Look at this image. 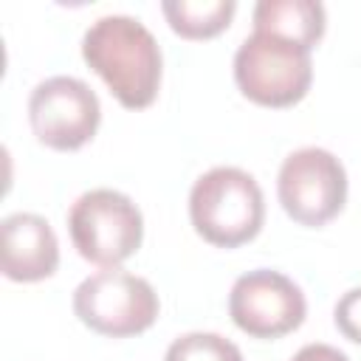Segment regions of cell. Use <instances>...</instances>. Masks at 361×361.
I'll return each instance as SVG.
<instances>
[{
  "mask_svg": "<svg viewBox=\"0 0 361 361\" xmlns=\"http://www.w3.org/2000/svg\"><path fill=\"white\" fill-rule=\"evenodd\" d=\"M333 322L344 338L361 344V288H350L338 296L333 307Z\"/></svg>",
  "mask_w": 361,
  "mask_h": 361,
  "instance_id": "4fadbf2b",
  "label": "cell"
},
{
  "mask_svg": "<svg viewBox=\"0 0 361 361\" xmlns=\"http://www.w3.org/2000/svg\"><path fill=\"white\" fill-rule=\"evenodd\" d=\"M28 121L39 144L56 152H73L96 135L102 104L87 82L48 76L28 96Z\"/></svg>",
  "mask_w": 361,
  "mask_h": 361,
  "instance_id": "52a82bcc",
  "label": "cell"
},
{
  "mask_svg": "<svg viewBox=\"0 0 361 361\" xmlns=\"http://www.w3.org/2000/svg\"><path fill=\"white\" fill-rule=\"evenodd\" d=\"M68 234L82 259L118 268L144 240L141 209L118 189H90L79 195L68 212Z\"/></svg>",
  "mask_w": 361,
  "mask_h": 361,
  "instance_id": "3957f363",
  "label": "cell"
},
{
  "mask_svg": "<svg viewBox=\"0 0 361 361\" xmlns=\"http://www.w3.org/2000/svg\"><path fill=\"white\" fill-rule=\"evenodd\" d=\"M161 302L155 288L130 271L104 268L90 274L73 290L76 319L99 336L127 338L149 330L158 319Z\"/></svg>",
  "mask_w": 361,
  "mask_h": 361,
  "instance_id": "5b68a950",
  "label": "cell"
},
{
  "mask_svg": "<svg viewBox=\"0 0 361 361\" xmlns=\"http://www.w3.org/2000/svg\"><path fill=\"white\" fill-rule=\"evenodd\" d=\"M234 82L245 99L262 107H290L302 102L313 82L310 51L254 31L234 54Z\"/></svg>",
  "mask_w": 361,
  "mask_h": 361,
  "instance_id": "277c9868",
  "label": "cell"
},
{
  "mask_svg": "<svg viewBox=\"0 0 361 361\" xmlns=\"http://www.w3.org/2000/svg\"><path fill=\"white\" fill-rule=\"evenodd\" d=\"M228 316L251 338H282L305 322L307 302L302 288L282 271L254 268L234 279Z\"/></svg>",
  "mask_w": 361,
  "mask_h": 361,
  "instance_id": "ba28073f",
  "label": "cell"
},
{
  "mask_svg": "<svg viewBox=\"0 0 361 361\" xmlns=\"http://www.w3.org/2000/svg\"><path fill=\"white\" fill-rule=\"evenodd\" d=\"M290 361H350V358L338 347L316 341V344H305L302 350H296V355Z\"/></svg>",
  "mask_w": 361,
  "mask_h": 361,
  "instance_id": "5bb4252c",
  "label": "cell"
},
{
  "mask_svg": "<svg viewBox=\"0 0 361 361\" xmlns=\"http://www.w3.org/2000/svg\"><path fill=\"white\" fill-rule=\"evenodd\" d=\"M82 59L102 76L127 110H144L158 99L164 56L152 31L127 14H104L82 37Z\"/></svg>",
  "mask_w": 361,
  "mask_h": 361,
  "instance_id": "6da1fadb",
  "label": "cell"
},
{
  "mask_svg": "<svg viewBox=\"0 0 361 361\" xmlns=\"http://www.w3.org/2000/svg\"><path fill=\"white\" fill-rule=\"evenodd\" d=\"M161 11L175 34L183 39H209L228 28L237 3L234 0H166Z\"/></svg>",
  "mask_w": 361,
  "mask_h": 361,
  "instance_id": "8fae6325",
  "label": "cell"
},
{
  "mask_svg": "<svg viewBox=\"0 0 361 361\" xmlns=\"http://www.w3.org/2000/svg\"><path fill=\"white\" fill-rule=\"evenodd\" d=\"M276 195L290 220L307 228H319L338 217L347 203L344 164L322 147L293 149L279 166Z\"/></svg>",
  "mask_w": 361,
  "mask_h": 361,
  "instance_id": "8992f818",
  "label": "cell"
},
{
  "mask_svg": "<svg viewBox=\"0 0 361 361\" xmlns=\"http://www.w3.org/2000/svg\"><path fill=\"white\" fill-rule=\"evenodd\" d=\"M164 361H243V353L234 341L220 333H183L169 347Z\"/></svg>",
  "mask_w": 361,
  "mask_h": 361,
  "instance_id": "7c38bea8",
  "label": "cell"
},
{
  "mask_svg": "<svg viewBox=\"0 0 361 361\" xmlns=\"http://www.w3.org/2000/svg\"><path fill=\"white\" fill-rule=\"evenodd\" d=\"M327 14L319 0H259L254 6V31L296 42L307 51L319 45Z\"/></svg>",
  "mask_w": 361,
  "mask_h": 361,
  "instance_id": "30bf717a",
  "label": "cell"
},
{
  "mask_svg": "<svg viewBox=\"0 0 361 361\" xmlns=\"http://www.w3.org/2000/svg\"><path fill=\"white\" fill-rule=\"evenodd\" d=\"M189 220L206 243L217 248H240L262 231V189L254 175L240 166H214L192 183Z\"/></svg>",
  "mask_w": 361,
  "mask_h": 361,
  "instance_id": "7a4b0ae2",
  "label": "cell"
},
{
  "mask_svg": "<svg viewBox=\"0 0 361 361\" xmlns=\"http://www.w3.org/2000/svg\"><path fill=\"white\" fill-rule=\"evenodd\" d=\"M0 268L11 282H42L59 268V240L34 212H14L0 223Z\"/></svg>",
  "mask_w": 361,
  "mask_h": 361,
  "instance_id": "9c48e42d",
  "label": "cell"
}]
</instances>
